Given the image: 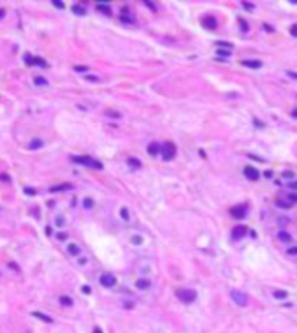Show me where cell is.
Segmentation results:
<instances>
[{"label":"cell","mask_w":297,"mask_h":333,"mask_svg":"<svg viewBox=\"0 0 297 333\" xmlns=\"http://www.w3.org/2000/svg\"><path fill=\"white\" fill-rule=\"evenodd\" d=\"M71 160L75 161V163H78V165L91 166V168H96V170H101V168H103V163L94 160V158H91V156H73Z\"/></svg>","instance_id":"6da1fadb"},{"label":"cell","mask_w":297,"mask_h":333,"mask_svg":"<svg viewBox=\"0 0 297 333\" xmlns=\"http://www.w3.org/2000/svg\"><path fill=\"white\" fill-rule=\"evenodd\" d=\"M229 295H231L233 302H235L236 306H240V307L249 306V297H247V293H243V291H240V290H231L229 291Z\"/></svg>","instance_id":"7a4b0ae2"},{"label":"cell","mask_w":297,"mask_h":333,"mask_svg":"<svg viewBox=\"0 0 297 333\" xmlns=\"http://www.w3.org/2000/svg\"><path fill=\"white\" fill-rule=\"evenodd\" d=\"M179 300H183L184 304H193L196 300V291L195 290H177L176 291Z\"/></svg>","instance_id":"3957f363"},{"label":"cell","mask_w":297,"mask_h":333,"mask_svg":"<svg viewBox=\"0 0 297 333\" xmlns=\"http://www.w3.org/2000/svg\"><path fill=\"white\" fill-rule=\"evenodd\" d=\"M176 151H177L176 149V144H172V142H169L167 141V142L162 146V158L163 160H167V161L172 160L174 156H176Z\"/></svg>","instance_id":"277c9868"},{"label":"cell","mask_w":297,"mask_h":333,"mask_svg":"<svg viewBox=\"0 0 297 333\" xmlns=\"http://www.w3.org/2000/svg\"><path fill=\"white\" fill-rule=\"evenodd\" d=\"M99 283L104 286V288H113L117 285V278H115L113 274H103L101 278H99Z\"/></svg>","instance_id":"5b68a950"},{"label":"cell","mask_w":297,"mask_h":333,"mask_svg":"<svg viewBox=\"0 0 297 333\" xmlns=\"http://www.w3.org/2000/svg\"><path fill=\"white\" fill-rule=\"evenodd\" d=\"M243 175L249 179V181H257L259 179V172H257L255 166H245L243 168Z\"/></svg>","instance_id":"8992f818"},{"label":"cell","mask_w":297,"mask_h":333,"mask_svg":"<svg viewBox=\"0 0 297 333\" xmlns=\"http://www.w3.org/2000/svg\"><path fill=\"white\" fill-rule=\"evenodd\" d=\"M202 24H203L207 30H216L217 28V21L212 16H205L203 19H202Z\"/></svg>","instance_id":"52a82bcc"},{"label":"cell","mask_w":297,"mask_h":333,"mask_svg":"<svg viewBox=\"0 0 297 333\" xmlns=\"http://www.w3.org/2000/svg\"><path fill=\"white\" fill-rule=\"evenodd\" d=\"M229 214H231L235 219H242V217H245V214H247V208H245V207H233V208L229 210Z\"/></svg>","instance_id":"ba28073f"},{"label":"cell","mask_w":297,"mask_h":333,"mask_svg":"<svg viewBox=\"0 0 297 333\" xmlns=\"http://www.w3.org/2000/svg\"><path fill=\"white\" fill-rule=\"evenodd\" d=\"M245 234H247V227L245 226H236L231 232V236L235 238V240H240V238H243Z\"/></svg>","instance_id":"9c48e42d"},{"label":"cell","mask_w":297,"mask_h":333,"mask_svg":"<svg viewBox=\"0 0 297 333\" xmlns=\"http://www.w3.org/2000/svg\"><path fill=\"white\" fill-rule=\"evenodd\" d=\"M71 188H73L71 184L65 182V184H58V186H50L49 191H50V193H59V191H68V189H71Z\"/></svg>","instance_id":"30bf717a"},{"label":"cell","mask_w":297,"mask_h":333,"mask_svg":"<svg viewBox=\"0 0 297 333\" xmlns=\"http://www.w3.org/2000/svg\"><path fill=\"white\" fill-rule=\"evenodd\" d=\"M242 64L247 66V68H252V70H259V68H262V63H261V61H254V59H245V61H242Z\"/></svg>","instance_id":"8fae6325"},{"label":"cell","mask_w":297,"mask_h":333,"mask_svg":"<svg viewBox=\"0 0 297 333\" xmlns=\"http://www.w3.org/2000/svg\"><path fill=\"white\" fill-rule=\"evenodd\" d=\"M136 286H137L139 290H148V288L151 286V281L148 280V278H139V280L136 281Z\"/></svg>","instance_id":"7c38bea8"},{"label":"cell","mask_w":297,"mask_h":333,"mask_svg":"<svg viewBox=\"0 0 297 333\" xmlns=\"http://www.w3.org/2000/svg\"><path fill=\"white\" fill-rule=\"evenodd\" d=\"M148 153L151 156H157L158 153H162V146L158 144V142H151V144L148 146Z\"/></svg>","instance_id":"4fadbf2b"},{"label":"cell","mask_w":297,"mask_h":333,"mask_svg":"<svg viewBox=\"0 0 297 333\" xmlns=\"http://www.w3.org/2000/svg\"><path fill=\"white\" fill-rule=\"evenodd\" d=\"M42 146H43V141H42V139H38V137H35V139L30 141L28 148H30V149H38V148H42Z\"/></svg>","instance_id":"5bb4252c"},{"label":"cell","mask_w":297,"mask_h":333,"mask_svg":"<svg viewBox=\"0 0 297 333\" xmlns=\"http://www.w3.org/2000/svg\"><path fill=\"white\" fill-rule=\"evenodd\" d=\"M59 304L63 307H71V306H73V300H71L68 295H61L59 297Z\"/></svg>","instance_id":"9a60e30c"},{"label":"cell","mask_w":297,"mask_h":333,"mask_svg":"<svg viewBox=\"0 0 297 333\" xmlns=\"http://www.w3.org/2000/svg\"><path fill=\"white\" fill-rule=\"evenodd\" d=\"M66 250H68L70 255H78V253H80V248H78V245H75V243H70Z\"/></svg>","instance_id":"2e32d148"},{"label":"cell","mask_w":297,"mask_h":333,"mask_svg":"<svg viewBox=\"0 0 297 333\" xmlns=\"http://www.w3.org/2000/svg\"><path fill=\"white\" fill-rule=\"evenodd\" d=\"M33 317H37V319H40V321H43V323H52V317L45 316V314H42V312H33Z\"/></svg>","instance_id":"e0dca14e"},{"label":"cell","mask_w":297,"mask_h":333,"mask_svg":"<svg viewBox=\"0 0 297 333\" xmlns=\"http://www.w3.org/2000/svg\"><path fill=\"white\" fill-rule=\"evenodd\" d=\"M71 11L75 12L76 16H84V14H85V9H84V7L80 5V4H75V5L71 7Z\"/></svg>","instance_id":"ac0fdd59"},{"label":"cell","mask_w":297,"mask_h":333,"mask_svg":"<svg viewBox=\"0 0 297 333\" xmlns=\"http://www.w3.org/2000/svg\"><path fill=\"white\" fill-rule=\"evenodd\" d=\"M96 9H97V11H101V12H104L106 16H110V14H111V9H110V7L106 5V4H97Z\"/></svg>","instance_id":"d6986e66"},{"label":"cell","mask_w":297,"mask_h":333,"mask_svg":"<svg viewBox=\"0 0 297 333\" xmlns=\"http://www.w3.org/2000/svg\"><path fill=\"white\" fill-rule=\"evenodd\" d=\"M278 238H280L281 241H290V234H288V232H285V231H280L278 232Z\"/></svg>","instance_id":"ffe728a7"},{"label":"cell","mask_w":297,"mask_h":333,"mask_svg":"<svg viewBox=\"0 0 297 333\" xmlns=\"http://www.w3.org/2000/svg\"><path fill=\"white\" fill-rule=\"evenodd\" d=\"M127 163H129V165H132L134 168H139V166H141V161L137 160V158H129V160H127Z\"/></svg>","instance_id":"44dd1931"},{"label":"cell","mask_w":297,"mask_h":333,"mask_svg":"<svg viewBox=\"0 0 297 333\" xmlns=\"http://www.w3.org/2000/svg\"><path fill=\"white\" fill-rule=\"evenodd\" d=\"M273 295H275L276 298H285L288 293H287V291H283V290H275V293H273Z\"/></svg>","instance_id":"7402d4cb"},{"label":"cell","mask_w":297,"mask_h":333,"mask_svg":"<svg viewBox=\"0 0 297 333\" xmlns=\"http://www.w3.org/2000/svg\"><path fill=\"white\" fill-rule=\"evenodd\" d=\"M217 47L221 49V47H228V50H231L233 49V43H228V42H222V40H219L217 42Z\"/></svg>","instance_id":"603a6c76"},{"label":"cell","mask_w":297,"mask_h":333,"mask_svg":"<svg viewBox=\"0 0 297 333\" xmlns=\"http://www.w3.org/2000/svg\"><path fill=\"white\" fill-rule=\"evenodd\" d=\"M217 56H221V57H229L231 52L229 50H222V49H217Z\"/></svg>","instance_id":"cb8c5ba5"},{"label":"cell","mask_w":297,"mask_h":333,"mask_svg":"<svg viewBox=\"0 0 297 333\" xmlns=\"http://www.w3.org/2000/svg\"><path fill=\"white\" fill-rule=\"evenodd\" d=\"M35 83H37V85L45 87V85H47V80H45V78H42V76H37V78H35Z\"/></svg>","instance_id":"d4e9b609"},{"label":"cell","mask_w":297,"mask_h":333,"mask_svg":"<svg viewBox=\"0 0 297 333\" xmlns=\"http://www.w3.org/2000/svg\"><path fill=\"white\" fill-rule=\"evenodd\" d=\"M84 207H85V208H92V207H94V201H92L91 198H85L84 199Z\"/></svg>","instance_id":"484cf974"},{"label":"cell","mask_w":297,"mask_h":333,"mask_svg":"<svg viewBox=\"0 0 297 333\" xmlns=\"http://www.w3.org/2000/svg\"><path fill=\"white\" fill-rule=\"evenodd\" d=\"M33 64H38V66H43V68H45V66H47V63H45L43 59H40V57H35Z\"/></svg>","instance_id":"4316f807"},{"label":"cell","mask_w":297,"mask_h":333,"mask_svg":"<svg viewBox=\"0 0 297 333\" xmlns=\"http://www.w3.org/2000/svg\"><path fill=\"white\" fill-rule=\"evenodd\" d=\"M281 177H283V179H294V172H290V170H285V172L281 174Z\"/></svg>","instance_id":"83f0119b"},{"label":"cell","mask_w":297,"mask_h":333,"mask_svg":"<svg viewBox=\"0 0 297 333\" xmlns=\"http://www.w3.org/2000/svg\"><path fill=\"white\" fill-rule=\"evenodd\" d=\"M120 215H122V219L129 220V210H127V208H122V210H120Z\"/></svg>","instance_id":"f1b7e54d"},{"label":"cell","mask_w":297,"mask_h":333,"mask_svg":"<svg viewBox=\"0 0 297 333\" xmlns=\"http://www.w3.org/2000/svg\"><path fill=\"white\" fill-rule=\"evenodd\" d=\"M33 61H35V57H33V56H30V54H26V56H24V63H26V64H33Z\"/></svg>","instance_id":"f546056e"},{"label":"cell","mask_w":297,"mask_h":333,"mask_svg":"<svg viewBox=\"0 0 297 333\" xmlns=\"http://www.w3.org/2000/svg\"><path fill=\"white\" fill-rule=\"evenodd\" d=\"M276 205H278V207H283V208H290V203H287V201H281V199H278V201H276Z\"/></svg>","instance_id":"4dcf8cb0"},{"label":"cell","mask_w":297,"mask_h":333,"mask_svg":"<svg viewBox=\"0 0 297 333\" xmlns=\"http://www.w3.org/2000/svg\"><path fill=\"white\" fill-rule=\"evenodd\" d=\"M75 71H78V73H85V71H89V68H87V66H75Z\"/></svg>","instance_id":"1f68e13d"},{"label":"cell","mask_w":297,"mask_h":333,"mask_svg":"<svg viewBox=\"0 0 297 333\" xmlns=\"http://www.w3.org/2000/svg\"><path fill=\"white\" fill-rule=\"evenodd\" d=\"M24 193L30 194V196H33V194H35V189L33 188H24Z\"/></svg>","instance_id":"d6a6232c"},{"label":"cell","mask_w":297,"mask_h":333,"mask_svg":"<svg viewBox=\"0 0 297 333\" xmlns=\"http://www.w3.org/2000/svg\"><path fill=\"white\" fill-rule=\"evenodd\" d=\"M56 236H58V240H66V238H68V234H66V232H58Z\"/></svg>","instance_id":"836d02e7"},{"label":"cell","mask_w":297,"mask_h":333,"mask_svg":"<svg viewBox=\"0 0 297 333\" xmlns=\"http://www.w3.org/2000/svg\"><path fill=\"white\" fill-rule=\"evenodd\" d=\"M287 252H288V255H297V247H294V248H288Z\"/></svg>","instance_id":"e575fe53"},{"label":"cell","mask_w":297,"mask_h":333,"mask_svg":"<svg viewBox=\"0 0 297 333\" xmlns=\"http://www.w3.org/2000/svg\"><path fill=\"white\" fill-rule=\"evenodd\" d=\"M240 26H243V28H242L243 31H249V28H247V23L243 21V19H240Z\"/></svg>","instance_id":"d590c367"},{"label":"cell","mask_w":297,"mask_h":333,"mask_svg":"<svg viewBox=\"0 0 297 333\" xmlns=\"http://www.w3.org/2000/svg\"><path fill=\"white\" fill-rule=\"evenodd\" d=\"M82 291H84V293H87V295H89V293H91V286H84V288H82Z\"/></svg>","instance_id":"8d00e7d4"},{"label":"cell","mask_w":297,"mask_h":333,"mask_svg":"<svg viewBox=\"0 0 297 333\" xmlns=\"http://www.w3.org/2000/svg\"><path fill=\"white\" fill-rule=\"evenodd\" d=\"M87 80H89V82H97L99 78H97V76H94V75H91V76H87Z\"/></svg>","instance_id":"74e56055"},{"label":"cell","mask_w":297,"mask_h":333,"mask_svg":"<svg viewBox=\"0 0 297 333\" xmlns=\"http://www.w3.org/2000/svg\"><path fill=\"white\" fill-rule=\"evenodd\" d=\"M141 241H143V238H139V236L132 238V243H141Z\"/></svg>","instance_id":"f35d334b"},{"label":"cell","mask_w":297,"mask_h":333,"mask_svg":"<svg viewBox=\"0 0 297 333\" xmlns=\"http://www.w3.org/2000/svg\"><path fill=\"white\" fill-rule=\"evenodd\" d=\"M264 175H266L268 179H271V177H273V172H271V170H266V172H264Z\"/></svg>","instance_id":"ab89813d"},{"label":"cell","mask_w":297,"mask_h":333,"mask_svg":"<svg viewBox=\"0 0 297 333\" xmlns=\"http://www.w3.org/2000/svg\"><path fill=\"white\" fill-rule=\"evenodd\" d=\"M108 115H111L115 118H120V113H115V111H108Z\"/></svg>","instance_id":"60d3db41"},{"label":"cell","mask_w":297,"mask_h":333,"mask_svg":"<svg viewBox=\"0 0 297 333\" xmlns=\"http://www.w3.org/2000/svg\"><path fill=\"white\" fill-rule=\"evenodd\" d=\"M290 33H292V35H294V37H297V26H292Z\"/></svg>","instance_id":"b9f144b4"},{"label":"cell","mask_w":297,"mask_h":333,"mask_svg":"<svg viewBox=\"0 0 297 333\" xmlns=\"http://www.w3.org/2000/svg\"><path fill=\"white\" fill-rule=\"evenodd\" d=\"M56 224H58V226H59V227H63V226H65V222H63V219H61V217H59V219H58V222H56Z\"/></svg>","instance_id":"7bdbcfd3"},{"label":"cell","mask_w":297,"mask_h":333,"mask_svg":"<svg viewBox=\"0 0 297 333\" xmlns=\"http://www.w3.org/2000/svg\"><path fill=\"white\" fill-rule=\"evenodd\" d=\"M290 188H292V189H297V181H292V182H290Z\"/></svg>","instance_id":"ee69618b"},{"label":"cell","mask_w":297,"mask_h":333,"mask_svg":"<svg viewBox=\"0 0 297 333\" xmlns=\"http://www.w3.org/2000/svg\"><path fill=\"white\" fill-rule=\"evenodd\" d=\"M288 198H290V201H297V194H290Z\"/></svg>","instance_id":"f6af8a7d"},{"label":"cell","mask_w":297,"mask_h":333,"mask_svg":"<svg viewBox=\"0 0 297 333\" xmlns=\"http://www.w3.org/2000/svg\"><path fill=\"white\" fill-rule=\"evenodd\" d=\"M0 179H4V181L7 182V181H9V175H6V174H2V175H0Z\"/></svg>","instance_id":"bcb514c9"},{"label":"cell","mask_w":297,"mask_h":333,"mask_svg":"<svg viewBox=\"0 0 297 333\" xmlns=\"http://www.w3.org/2000/svg\"><path fill=\"white\" fill-rule=\"evenodd\" d=\"M54 5H56V7H59V9H63V7H65L63 4H61V2H54Z\"/></svg>","instance_id":"7dc6e473"},{"label":"cell","mask_w":297,"mask_h":333,"mask_svg":"<svg viewBox=\"0 0 297 333\" xmlns=\"http://www.w3.org/2000/svg\"><path fill=\"white\" fill-rule=\"evenodd\" d=\"M254 123H255V125H257V127H264V125H262V123H261V122H259V120H254Z\"/></svg>","instance_id":"c3c4849f"},{"label":"cell","mask_w":297,"mask_h":333,"mask_svg":"<svg viewBox=\"0 0 297 333\" xmlns=\"http://www.w3.org/2000/svg\"><path fill=\"white\" fill-rule=\"evenodd\" d=\"M92 333H103V330H101V328H94V331Z\"/></svg>","instance_id":"681fc988"},{"label":"cell","mask_w":297,"mask_h":333,"mask_svg":"<svg viewBox=\"0 0 297 333\" xmlns=\"http://www.w3.org/2000/svg\"><path fill=\"white\" fill-rule=\"evenodd\" d=\"M288 75L294 76V78H297V73H294V71H288Z\"/></svg>","instance_id":"f907efd6"},{"label":"cell","mask_w":297,"mask_h":333,"mask_svg":"<svg viewBox=\"0 0 297 333\" xmlns=\"http://www.w3.org/2000/svg\"><path fill=\"white\" fill-rule=\"evenodd\" d=\"M292 116H294V118H297V109L294 111V113H292Z\"/></svg>","instance_id":"816d5d0a"},{"label":"cell","mask_w":297,"mask_h":333,"mask_svg":"<svg viewBox=\"0 0 297 333\" xmlns=\"http://www.w3.org/2000/svg\"><path fill=\"white\" fill-rule=\"evenodd\" d=\"M2 16H4V11H0V17H2Z\"/></svg>","instance_id":"f5cc1de1"}]
</instances>
